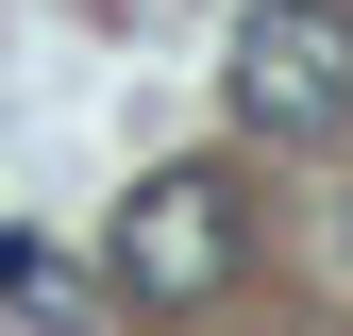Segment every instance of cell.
Here are the masks:
<instances>
[{
  "label": "cell",
  "mask_w": 353,
  "mask_h": 336,
  "mask_svg": "<svg viewBox=\"0 0 353 336\" xmlns=\"http://www.w3.org/2000/svg\"><path fill=\"white\" fill-rule=\"evenodd\" d=\"M0 303H17V319H84V269L51 235H0Z\"/></svg>",
  "instance_id": "cell-3"
},
{
  "label": "cell",
  "mask_w": 353,
  "mask_h": 336,
  "mask_svg": "<svg viewBox=\"0 0 353 336\" xmlns=\"http://www.w3.org/2000/svg\"><path fill=\"white\" fill-rule=\"evenodd\" d=\"M84 17H135V34H152V17H168V0H84Z\"/></svg>",
  "instance_id": "cell-4"
},
{
  "label": "cell",
  "mask_w": 353,
  "mask_h": 336,
  "mask_svg": "<svg viewBox=\"0 0 353 336\" xmlns=\"http://www.w3.org/2000/svg\"><path fill=\"white\" fill-rule=\"evenodd\" d=\"M219 101H236V135H270V151L353 135V0H252Z\"/></svg>",
  "instance_id": "cell-1"
},
{
  "label": "cell",
  "mask_w": 353,
  "mask_h": 336,
  "mask_svg": "<svg viewBox=\"0 0 353 336\" xmlns=\"http://www.w3.org/2000/svg\"><path fill=\"white\" fill-rule=\"evenodd\" d=\"M219 286H236V185L219 168H152L118 202V303L135 319H202Z\"/></svg>",
  "instance_id": "cell-2"
}]
</instances>
